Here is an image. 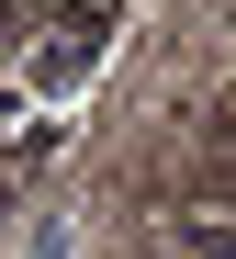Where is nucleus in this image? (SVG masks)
Instances as JSON below:
<instances>
[{"instance_id": "f257e3e1", "label": "nucleus", "mask_w": 236, "mask_h": 259, "mask_svg": "<svg viewBox=\"0 0 236 259\" xmlns=\"http://www.w3.org/2000/svg\"><path fill=\"white\" fill-rule=\"evenodd\" d=\"M180 248L192 259H236V226H180Z\"/></svg>"}]
</instances>
